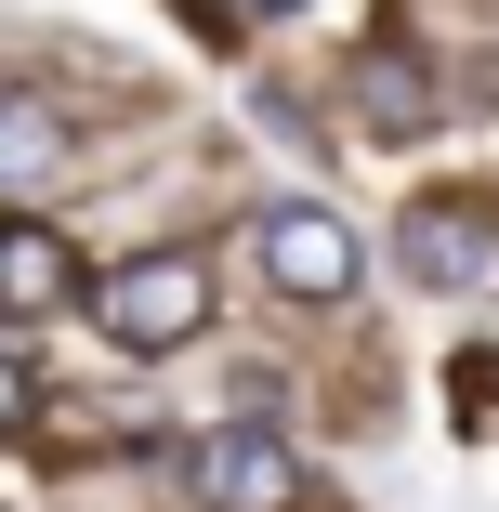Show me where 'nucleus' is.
<instances>
[{
    "label": "nucleus",
    "instance_id": "nucleus-1",
    "mask_svg": "<svg viewBox=\"0 0 499 512\" xmlns=\"http://www.w3.org/2000/svg\"><path fill=\"white\" fill-rule=\"evenodd\" d=\"M79 302H92V329H106L119 355H184L197 329H211V250L158 237V250H132V263H106Z\"/></svg>",
    "mask_w": 499,
    "mask_h": 512
},
{
    "label": "nucleus",
    "instance_id": "nucleus-2",
    "mask_svg": "<svg viewBox=\"0 0 499 512\" xmlns=\"http://www.w3.org/2000/svg\"><path fill=\"white\" fill-rule=\"evenodd\" d=\"M184 473H197V499H211V512H303V447L263 434V421L197 434V447H184Z\"/></svg>",
    "mask_w": 499,
    "mask_h": 512
},
{
    "label": "nucleus",
    "instance_id": "nucleus-3",
    "mask_svg": "<svg viewBox=\"0 0 499 512\" xmlns=\"http://www.w3.org/2000/svg\"><path fill=\"white\" fill-rule=\"evenodd\" d=\"M250 250H263V276L289 302H342L355 289V224L329 211V197H276V211L250 224Z\"/></svg>",
    "mask_w": 499,
    "mask_h": 512
},
{
    "label": "nucleus",
    "instance_id": "nucleus-4",
    "mask_svg": "<svg viewBox=\"0 0 499 512\" xmlns=\"http://www.w3.org/2000/svg\"><path fill=\"white\" fill-rule=\"evenodd\" d=\"M408 276L447 289V302H486L499 289V224L460 211V197H434V211H408Z\"/></svg>",
    "mask_w": 499,
    "mask_h": 512
},
{
    "label": "nucleus",
    "instance_id": "nucleus-5",
    "mask_svg": "<svg viewBox=\"0 0 499 512\" xmlns=\"http://www.w3.org/2000/svg\"><path fill=\"white\" fill-rule=\"evenodd\" d=\"M92 276H79V250H66V224H40V211H14L0 224V316L14 329H40V316H66Z\"/></svg>",
    "mask_w": 499,
    "mask_h": 512
},
{
    "label": "nucleus",
    "instance_id": "nucleus-6",
    "mask_svg": "<svg viewBox=\"0 0 499 512\" xmlns=\"http://www.w3.org/2000/svg\"><path fill=\"white\" fill-rule=\"evenodd\" d=\"M66 158H79V132H66L53 92H0V197H40Z\"/></svg>",
    "mask_w": 499,
    "mask_h": 512
},
{
    "label": "nucleus",
    "instance_id": "nucleus-7",
    "mask_svg": "<svg viewBox=\"0 0 499 512\" xmlns=\"http://www.w3.org/2000/svg\"><path fill=\"white\" fill-rule=\"evenodd\" d=\"M355 106H368L381 132H421V119H434V79H421L408 53L381 40V53H355Z\"/></svg>",
    "mask_w": 499,
    "mask_h": 512
},
{
    "label": "nucleus",
    "instance_id": "nucleus-8",
    "mask_svg": "<svg viewBox=\"0 0 499 512\" xmlns=\"http://www.w3.org/2000/svg\"><path fill=\"white\" fill-rule=\"evenodd\" d=\"M27 407H40V394H27V368L0 355V434H27Z\"/></svg>",
    "mask_w": 499,
    "mask_h": 512
}]
</instances>
